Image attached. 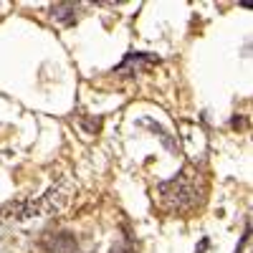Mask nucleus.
I'll return each mask as SVG.
<instances>
[{
    "label": "nucleus",
    "instance_id": "4",
    "mask_svg": "<svg viewBox=\"0 0 253 253\" xmlns=\"http://www.w3.org/2000/svg\"><path fill=\"white\" fill-rule=\"evenodd\" d=\"M152 63H157V56H152V53H126L124 61L114 71L117 74H137L139 69H147V66H152Z\"/></svg>",
    "mask_w": 253,
    "mask_h": 253
},
{
    "label": "nucleus",
    "instance_id": "2",
    "mask_svg": "<svg viewBox=\"0 0 253 253\" xmlns=\"http://www.w3.org/2000/svg\"><path fill=\"white\" fill-rule=\"evenodd\" d=\"M41 215V208H38V198L36 200H18V203H8L0 208V220H28Z\"/></svg>",
    "mask_w": 253,
    "mask_h": 253
},
{
    "label": "nucleus",
    "instance_id": "5",
    "mask_svg": "<svg viewBox=\"0 0 253 253\" xmlns=\"http://www.w3.org/2000/svg\"><path fill=\"white\" fill-rule=\"evenodd\" d=\"M43 248H48L51 253H71L76 248V241L71 236H48L43 241Z\"/></svg>",
    "mask_w": 253,
    "mask_h": 253
},
{
    "label": "nucleus",
    "instance_id": "1",
    "mask_svg": "<svg viewBox=\"0 0 253 253\" xmlns=\"http://www.w3.org/2000/svg\"><path fill=\"white\" fill-rule=\"evenodd\" d=\"M157 190H160L165 205H167V208H175V210H185V208L195 205V203L200 200V198H198L195 177H190V170H182V172L175 175L172 180L160 182Z\"/></svg>",
    "mask_w": 253,
    "mask_h": 253
},
{
    "label": "nucleus",
    "instance_id": "6",
    "mask_svg": "<svg viewBox=\"0 0 253 253\" xmlns=\"http://www.w3.org/2000/svg\"><path fill=\"white\" fill-rule=\"evenodd\" d=\"M51 18L58 20L61 26H74L76 23V8L71 3H58V5H51Z\"/></svg>",
    "mask_w": 253,
    "mask_h": 253
},
{
    "label": "nucleus",
    "instance_id": "3",
    "mask_svg": "<svg viewBox=\"0 0 253 253\" xmlns=\"http://www.w3.org/2000/svg\"><path fill=\"white\" fill-rule=\"evenodd\" d=\"M69 195H71L69 187H61V185L51 187L43 198H38L41 213H58V210H63V208H66V203H69Z\"/></svg>",
    "mask_w": 253,
    "mask_h": 253
}]
</instances>
